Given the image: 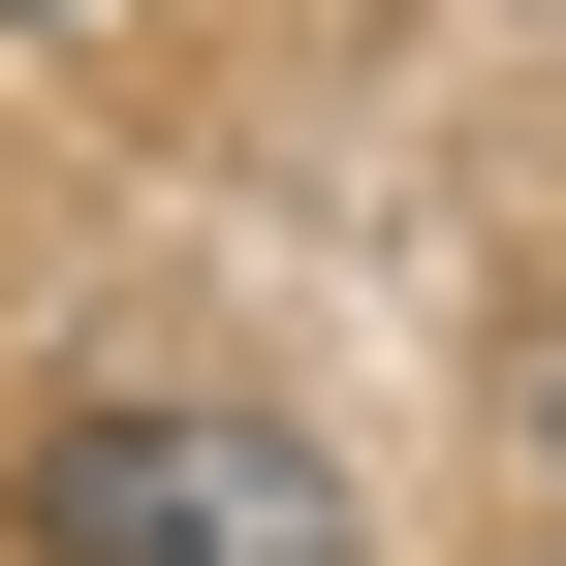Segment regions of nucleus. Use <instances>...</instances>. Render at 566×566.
Listing matches in <instances>:
<instances>
[{
    "label": "nucleus",
    "instance_id": "1",
    "mask_svg": "<svg viewBox=\"0 0 566 566\" xmlns=\"http://www.w3.org/2000/svg\"><path fill=\"white\" fill-rule=\"evenodd\" d=\"M32 535L63 566H346V472L283 441V409H63Z\"/></svg>",
    "mask_w": 566,
    "mask_h": 566
}]
</instances>
